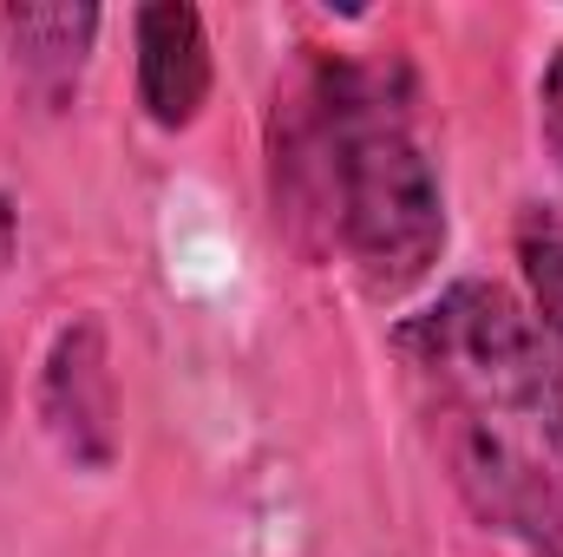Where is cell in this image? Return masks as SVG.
Wrapping results in <instances>:
<instances>
[{
    "label": "cell",
    "mask_w": 563,
    "mask_h": 557,
    "mask_svg": "<svg viewBox=\"0 0 563 557\" xmlns=\"http://www.w3.org/2000/svg\"><path fill=\"white\" fill-rule=\"evenodd\" d=\"M0 33L13 46V73H26L46 99H66L86 53H92L99 13L92 7H7Z\"/></svg>",
    "instance_id": "5b68a950"
},
{
    "label": "cell",
    "mask_w": 563,
    "mask_h": 557,
    "mask_svg": "<svg viewBox=\"0 0 563 557\" xmlns=\"http://www.w3.org/2000/svg\"><path fill=\"white\" fill-rule=\"evenodd\" d=\"M538 125H544V144H551V157L563 171V46H558V59L544 66V86H538Z\"/></svg>",
    "instance_id": "52a82bcc"
},
{
    "label": "cell",
    "mask_w": 563,
    "mask_h": 557,
    "mask_svg": "<svg viewBox=\"0 0 563 557\" xmlns=\"http://www.w3.org/2000/svg\"><path fill=\"white\" fill-rule=\"evenodd\" d=\"M276 210L308 250L341 256L374 302H400L432 276L445 250V197L394 73L314 59L282 92Z\"/></svg>",
    "instance_id": "7a4b0ae2"
},
{
    "label": "cell",
    "mask_w": 563,
    "mask_h": 557,
    "mask_svg": "<svg viewBox=\"0 0 563 557\" xmlns=\"http://www.w3.org/2000/svg\"><path fill=\"white\" fill-rule=\"evenodd\" d=\"M518 256H525V276L538 295V315H544V341L563 368V217L551 210H531L525 230H518Z\"/></svg>",
    "instance_id": "8992f818"
},
{
    "label": "cell",
    "mask_w": 563,
    "mask_h": 557,
    "mask_svg": "<svg viewBox=\"0 0 563 557\" xmlns=\"http://www.w3.org/2000/svg\"><path fill=\"white\" fill-rule=\"evenodd\" d=\"M432 459L478 525L563 557V368L498 282H452L394 328Z\"/></svg>",
    "instance_id": "6da1fadb"
},
{
    "label": "cell",
    "mask_w": 563,
    "mask_h": 557,
    "mask_svg": "<svg viewBox=\"0 0 563 557\" xmlns=\"http://www.w3.org/2000/svg\"><path fill=\"white\" fill-rule=\"evenodd\" d=\"M139 99L151 125L184 132L210 99V40L197 7H144L139 13Z\"/></svg>",
    "instance_id": "277c9868"
},
{
    "label": "cell",
    "mask_w": 563,
    "mask_h": 557,
    "mask_svg": "<svg viewBox=\"0 0 563 557\" xmlns=\"http://www.w3.org/2000/svg\"><path fill=\"white\" fill-rule=\"evenodd\" d=\"M40 426L73 466H86V472L112 466V452H119V381H112L106 321L79 315L59 328V341L40 368Z\"/></svg>",
    "instance_id": "3957f363"
},
{
    "label": "cell",
    "mask_w": 563,
    "mask_h": 557,
    "mask_svg": "<svg viewBox=\"0 0 563 557\" xmlns=\"http://www.w3.org/2000/svg\"><path fill=\"white\" fill-rule=\"evenodd\" d=\"M0 426H7V354H0Z\"/></svg>",
    "instance_id": "ba28073f"
}]
</instances>
